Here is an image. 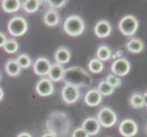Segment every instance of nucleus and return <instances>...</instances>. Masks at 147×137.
Here are the masks:
<instances>
[{"mask_svg":"<svg viewBox=\"0 0 147 137\" xmlns=\"http://www.w3.org/2000/svg\"><path fill=\"white\" fill-rule=\"evenodd\" d=\"M82 128L90 136H95L100 133L101 126L95 117H89L83 121Z\"/></svg>","mask_w":147,"mask_h":137,"instance_id":"12","label":"nucleus"},{"mask_svg":"<svg viewBox=\"0 0 147 137\" xmlns=\"http://www.w3.org/2000/svg\"><path fill=\"white\" fill-rule=\"evenodd\" d=\"M71 137H90V135L86 133L82 127H79V128H76L72 132Z\"/></svg>","mask_w":147,"mask_h":137,"instance_id":"30","label":"nucleus"},{"mask_svg":"<svg viewBox=\"0 0 147 137\" xmlns=\"http://www.w3.org/2000/svg\"><path fill=\"white\" fill-rule=\"evenodd\" d=\"M111 32V26L107 20H100L94 27V33L100 38L109 37Z\"/></svg>","mask_w":147,"mask_h":137,"instance_id":"14","label":"nucleus"},{"mask_svg":"<svg viewBox=\"0 0 147 137\" xmlns=\"http://www.w3.org/2000/svg\"><path fill=\"white\" fill-rule=\"evenodd\" d=\"M111 72L117 77H124L131 70V63L125 58H120L115 59L111 64Z\"/></svg>","mask_w":147,"mask_h":137,"instance_id":"7","label":"nucleus"},{"mask_svg":"<svg viewBox=\"0 0 147 137\" xmlns=\"http://www.w3.org/2000/svg\"><path fill=\"white\" fill-rule=\"evenodd\" d=\"M1 79H2V75H1V72H0V82H1Z\"/></svg>","mask_w":147,"mask_h":137,"instance_id":"35","label":"nucleus"},{"mask_svg":"<svg viewBox=\"0 0 147 137\" xmlns=\"http://www.w3.org/2000/svg\"><path fill=\"white\" fill-rule=\"evenodd\" d=\"M7 36L5 35L3 32H1L0 31V48H3L4 47V45H5V43H6V41H7Z\"/></svg>","mask_w":147,"mask_h":137,"instance_id":"31","label":"nucleus"},{"mask_svg":"<svg viewBox=\"0 0 147 137\" xmlns=\"http://www.w3.org/2000/svg\"><path fill=\"white\" fill-rule=\"evenodd\" d=\"M99 124L103 128H111L117 123V114L110 107H102L98 111L97 118Z\"/></svg>","mask_w":147,"mask_h":137,"instance_id":"6","label":"nucleus"},{"mask_svg":"<svg viewBox=\"0 0 147 137\" xmlns=\"http://www.w3.org/2000/svg\"><path fill=\"white\" fill-rule=\"evenodd\" d=\"M1 7L6 13H16L21 8V2L19 0H3Z\"/></svg>","mask_w":147,"mask_h":137,"instance_id":"21","label":"nucleus"},{"mask_svg":"<svg viewBox=\"0 0 147 137\" xmlns=\"http://www.w3.org/2000/svg\"><path fill=\"white\" fill-rule=\"evenodd\" d=\"M62 80L65 84L72 85L77 88L89 87L92 83V78L82 68L74 66L65 69Z\"/></svg>","mask_w":147,"mask_h":137,"instance_id":"2","label":"nucleus"},{"mask_svg":"<svg viewBox=\"0 0 147 137\" xmlns=\"http://www.w3.org/2000/svg\"><path fill=\"white\" fill-rule=\"evenodd\" d=\"M41 137H57V136L51 133H49V132H47V133H45Z\"/></svg>","mask_w":147,"mask_h":137,"instance_id":"33","label":"nucleus"},{"mask_svg":"<svg viewBox=\"0 0 147 137\" xmlns=\"http://www.w3.org/2000/svg\"><path fill=\"white\" fill-rule=\"evenodd\" d=\"M65 69L63 68L62 65L55 63L51 64V67L49 72V79L51 80V82H59V80H62L63 77V73H64Z\"/></svg>","mask_w":147,"mask_h":137,"instance_id":"17","label":"nucleus"},{"mask_svg":"<svg viewBox=\"0 0 147 137\" xmlns=\"http://www.w3.org/2000/svg\"><path fill=\"white\" fill-rule=\"evenodd\" d=\"M139 28V21L134 16H124L119 22V29L121 33L126 37H131L137 32Z\"/></svg>","mask_w":147,"mask_h":137,"instance_id":"5","label":"nucleus"},{"mask_svg":"<svg viewBox=\"0 0 147 137\" xmlns=\"http://www.w3.org/2000/svg\"><path fill=\"white\" fill-rule=\"evenodd\" d=\"M28 23L26 18L17 16L9 20L7 23V31L13 37H21L27 33Z\"/></svg>","mask_w":147,"mask_h":137,"instance_id":"4","label":"nucleus"},{"mask_svg":"<svg viewBox=\"0 0 147 137\" xmlns=\"http://www.w3.org/2000/svg\"><path fill=\"white\" fill-rule=\"evenodd\" d=\"M130 104L134 109H142L146 107V92L142 94L140 92H134L130 98Z\"/></svg>","mask_w":147,"mask_h":137,"instance_id":"18","label":"nucleus"},{"mask_svg":"<svg viewBox=\"0 0 147 137\" xmlns=\"http://www.w3.org/2000/svg\"><path fill=\"white\" fill-rule=\"evenodd\" d=\"M46 127L48 132L56 136H65L69 134L70 129V120L63 111H55L51 113L47 119Z\"/></svg>","mask_w":147,"mask_h":137,"instance_id":"1","label":"nucleus"},{"mask_svg":"<svg viewBox=\"0 0 147 137\" xmlns=\"http://www.w3.org/2000/svg\"><path fill=\"white\" fill-rule=\"evenodd\" d=\"M18 48H19L18 42L14 38L7 39V41H6V43H5L4 47H3L5 51H6L7 53H8V54L16 53L18 50Z\"/></svg>","mask_w":147,"mask_h":137,"instance_id":"25","label":"nucleus"},{"mask_svg":"<svg viewBox=\"0 0 147 137\" xmlns=\"http://www.w3.org/2000/svg\"><path fill=\"white\" fill-rule=\"evenodd\" d=\"M63 30L65 33L70 37H78L80 36L85 30V22L77 15L69 16L63 24Z\"/></svg>","mask_w":147,"mask_h":137,"instance_id":"3","label":"nucleus"},{"mask_svg":"<svg viewBox=\"0 0 147 137\" xmlns=\"http://www.w3.org/2000/svg\"><path fill=\"white\" fill-rule=\"evenodd\" d=\"M61 97L65 103L73 104L80 97V89L74 87L72 85L65 84V86L61 90Z\"/></svg>","mask_w":147,"mask_h":137,"instance_id":"8","label":"nucleus"},{"mask_svg":"<svg viewBox=\"0 0 147 137\" xmlns=\"http://www.w3.org/2000/svg\"><path fill=\"white\" fill-rule=\"evenodd\" d=\"M50 67H51V63L49 60L45 57H40L35 61L33 70L36 75L43 77V76H47L49 74Z\"/></svg>","mask_w":147,"mask_h":137,"instance_id":"11","label":"nucleus"},{"mask_svg":"<svg viewBox=\"0 0 147 137\" xmlns=\"http://www.w3.org/2000/svg\"><path fill=\"white\" fill-rule=\"evenodd\" d=\"M119 132L123 137H134L138 133V125L133 119H124L119 125Z\"/></svg>","mask_w":147,"mask_h":137,"instance_id":"9","label":"nucleus"},{"mask_svg":"<svg viewBox=\"0 0 147 137\" xmlns=\"http://www.w3.org/2000/svg\"><path fill=\"white\" fill-rule=\"evenodd\" d=\"M88 69L92 73H100L104 69V64L97 58L92 59L88 63Z\"/></svg>","mask_w":147,"mask_h":137,"instance_id":"24","label":"nucleus"},{"mask_svg":"<svg viewBox=\"0 0 147 137\" xmlns=\"http://www.w3.org/2000/svg\"><path fill=\"white\" fill-rule=\"evenodd\" d=\"M96 56L97 59H100V61H107L111 58V51L110 48L106 45H101L98 48L97 51H96Z\"/></svg>","mask_w":147,"mask_h":137,"instance_id":"23","label":"nucleus"},{"mask_svg":"<svg viewBox=\"0 0 147 137\" xmlns=\"http://www.w3.org/2000/svg\"><path fill=\"white\" fill-rule=\"evenodd\" d=\"M36 91L41 97H48L54 92V84L49 78H42L36 84Z\"/></svg>","mask_w":147,"mask_h":137,"instance_id":"10","label":"nucleus"},{"mask_svg":"<svg viewBox=\"0 0 147 137\" xmlns=\"http://www.w3.org/2000/svg\"><path fill=\"white\" fill-rule=\"evenodd\" d=\"M17 137H33V136L29 133H28V132H23V133H20Z\"/></svg>","mask_w":147,"mask_h":137,"instance_id":"32","label":"nucleus"},{"mask_svg":"<svg viewBox=\"0 0 147 137\" xmlns=\"http://www.w3.org/2000/svg\"><path fill=\"white\" fill-rule=\"evenodd\" d=\"M18 64L19 67L22 69H28V67L31 66V59L28 54H20L18 57L16 59Z\"/></svg>","mask_w":147,"mask_h":137,"instance_id":"27","label":"nucleus"},{"mask_svg":"<svg viewBox=\"0 0 147 137\" xmlns=\"http://www.w3.org/2000/svg\"><path fill=\"white\" fill-rule=\"evenodd\" d=\"M144 44L140 38H134L129 39L127 43H126V49L129 52L134 54H138L144 50Z\"/></svg>","mask_w":147,"mask_h":137,"instance_id":"19","label":"nucleus"},{"mask_svg":"<svg viewBox=\"0 0 147 137\" xmlns=\"http://www.w3.org/2000/svg\"><path fill=\"white\" fill-rule=\"evenodd\" d=\"M59 21L60 17L58 10L49 8L45 12L43 16V22L45 23V25H47L49 27H55L59 25Z\"/></svg>","mask_w":147,"mask_h":137,"instance_id":"15","label":"nucleus"},{"mask_svg":"<svg viewBox=\"0 0 147 137\" xmlns=\"http://www.w3.org/2000/svg\"><path fill=\"white\" fill-rule=\"evenodd\" d=\"M5 70H6L7 74L10 77H17L21 73L22 70L15 59H9L7 60L5 64Z\"/></svg>","mask_w":147,"mask_h":137,"instance_id":"20","label":"nucleus"},{"mask_svg":"<svg viewBox=\"0 0 147 137\" xmlns=\"http://www.w3.org/2000/svg\"><path fill=\"white\" fill-rule=\"evenodd\" d=\"M40 1L38 0H26L23 3H21V7L25 12L28 14H32L37 12L40 7Z\"/></svg>","mask_w":147,"mask_h":137,"instance_id":"22","label":"nucleus"},{"mask_svg":"<svg viewBox=\"0 0 147 137\" xmlns=\"http://www.w3.org/2000/svg\"><path fill=\"white\" fill-rule=\"evenodd\" d=\"M46 2L49 4L50 8L57 10L59 8H61L62 7H64L68 1H66V0H48Z\"/></svg>","mask_w":147,"mask_h":137,"instance_id":"29","label":"nucleus"},{"mask_svg":"<svg viewBox=\"0 0 147 137\" xmlns=\"http://www.w3.org/2000/svg\"><path fill=\"white\" fill-rule=\"evenodd\" d=\"M4 95H5V93H4V90H3V89L0 87V101H1L2 100H3V98H4Z\"/></svg>","mask_w":147,"mask_h":137,"instance_id":"34","label":"nucleus"},{"mask_svg":"<svg viewBox=\"0 0 147 137\" xmlns=\"http://www.w3.org/2000/svg\"><path fill=\"white\" fill-rule=\"evenodd\" d=\"M54 59L56 60V63L63 65L69 62L70 59H71V53L69 50L65 47L59 48L54 54Z\"/></svg>","mask_w":147,"mask_h":137,"instance_id":"16","label":"nucleus"},{"mask_svg":"<svg viewBox=\"0 0 147 137\" xmlns=\"http://www.w3.org/2000/svg\"><path fill=\"white\" fill-rule=\"evenodd\" d=\"M105 80H106V82H107L114 90H115V89H117V88H119L120 86L121 85V80L119 77H117V76H115L114 74H113V73L108 74V75H107V77H106V79H105Z\"/></svg>","mask_w":147,"mask_h":137,"instance_id":"28","label":"nucleus"},{"mask_svg":"<svg viewBox=\"0 0 147 137\" xmlns=\"http://www.w3.org/2000/svg\"><path fill=\"white\" fill-rule=\"evenodd\" d=\"M84 101L90 107H95L100 104L102 101V96L100 95L97 89H90L84 96Z\"/></svg>","mask_w":147,"mask_h":137,"instance_id":"13","label":"nucleus"},{"mask_svg":"<svg viewBox=\"0 0 147 137\" xmlns=\"http://www.w3.org/2000/svg\"><path fill=\"white\" fill-rule=\"evenodd\" d=\"M99 92L100 93L101 96H109L111 94L113 93L114 91V89L111 87V86L106 82V80H101L100 82L99 86H98V89Z\"/></svg>","mask_w":147,"mask_h":137,"instance_id":"26","label":"nucleus"}]
</instances>
